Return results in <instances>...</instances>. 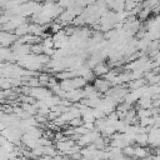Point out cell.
Segmentation results:
<instances>
[{
	"mask_svg": "<svg viewBox=\"0 0 160 160\" xmlns=\"http://www.w3.org/2000/svg\"><path fill=\"white\" fill-rule=\"evenodd\" d=\"M135 142H136L139 146H146V145H149V141H148V134H146V132L138 134L136 138H135Z\"/></svg>",
	"mask_w": 160,
	"mask_h": 160,
	"instance_id": "277c9868",
	"label": "cell"
},
{
	"mask_svg": "<svg viewBox=\"0 0 160 160\" xmlns=\"http://www.w3.org/2000/svg\"><path fill=\"white\" fill-rule=\"evenodd\" d=\"M110 85H111V82L108 81L106 79H98V80H95L94 88L98 91H106L108 92L110 90Z\"/></svg>",
	"mask_w": 160,
	"mask_h": 160,
	"instance_id": "7a4b0ae2",
	"label": "cell"
},
{
	"mask_svg": "<svg viewBox=\"0 0 160 160\" xmlns=\"http://www.w3.org/2000/svg\"><path fill=\"white\" fill-rule=\"evenodd\" d=\"M81 160H90V159H86V158H82Z\"/></svg>",
	"mask_w": 160,
	"mask_h": 160,
	"instance_id": "52a82bcc",
	"label": "cell"
},
{
	"mask_svg": "<svg viewBox=\"0 0 160 160\" xmlns=\"http://www.w3.org/2000/svg\"><path fill=\"white\" fill-rule=\"evenodd\" d=\"M92 145H94L98 150H105V149H106V140H105L102 136H99V138L92 142Z\"/></svg>",
	"mask_w": 160,
	"mask_h": 160,
	"instance_id": "5b68a950",
	"label": "cell"
},
{
	"mask_svg": "<svg viewBox=\"0 0 160 160\" xmlns=\"http://www.w3.org/2000/svg\"><path fill=\"white\" fill-rule=\"evenodd\" d=\"M150 156V152H149V150L145 148V146H135L134 148V156L132 158H135V159H140V160H144V159H146V158H149Z\"/></svg>",
	"mask_w": 160,
	"mask_h": 160,
	"instance_id": "6da1fadb",
	"label": "cell"
},
{
	"mask_svg": "<svg viewBox=\"0 0 160 160\" xmlns=\"http://www.w3.org/2000/svg\"><path fill=\"white\" fill-rule=\"evenodd\" d=\"M0 91H1V90H0Z\"/></svg>",
	"mask_w": 160,
	"mask_h": 160,
	"instance_id": "ba28073f",
	"label": "cell"
},
{
	"mask_svg": "<svg viewBox=\"0 0 160 160\" xmlns=\"http://www.w3.org/2000/svg\"><path fill=\"white\" fill-rule=\"evenodd\" d=\"M109 71H110V70H109V68H108L105 64H102V62H99V64H98V65H95V68H94V74H95V75L105 76Z\"/></svg>",
	"mask_w": 160,
	"mask_h": 160,
	"instance_id": "3957f363",
	"label": "cell"
},
{
	"mask_svg": "<svg viewBox=\"0 0 160 160\" xmlns=\"http://www.w3.org/2000/svg\"><path fill=\"white\" fill-rule=\"evenodd\" d=\"M149 160H160V158H158V156H155V155H154V156H151Z\"/></svg>",
	"mask_w": 160,
	"mask_h": 160,
	"instance_id": "8992f818",
	"label": "cell"
}]
</instances>
